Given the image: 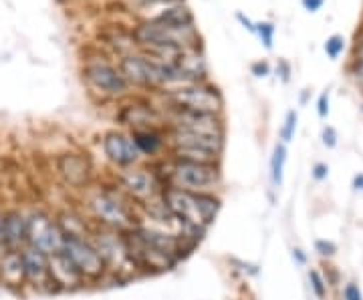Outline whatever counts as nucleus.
Instances as JSON below:
<instances>
[{
    "label": "nucleus",
    "mask_w": 363,
    "mask_h": 300,
    "mask_svg": "<svg viewBox=\"0 0 363 300\" xmlns=\"http://www.w3.org/2000/svg\"><path fill=\"white\" fill-rule=\"evenodd\" d=\"M160 197L194 242L206 234V230L214 224L222 206L220 197L216 194H196L172 185L162 188Z\"/></svg>",
    "instance_id": "1"
},
{
    "label": "nucleus",
    "mask_w": 363,
    "mask_h": 300,
    "mask_svg": "<svg viewBox=\"0 0 363 300\" xmlns=\"http://www.w3.org/2000/svg\"><path fill=\"white\" fill-rule=\"evenodd\" d=\"M87 209L99 228L130 232L140 226V212L123 190L113 183H101L87 194Z\"/></svg>",
    "instance_id": "2"
},
{
    "label": "nucleus",
    "mask_w": 363,
    "mask_h": 300,
    "mask_svg": "<svg viewBox=\"0 0 363 300\" xmlns=\"http://www.w3.org/2000/svg\"><path fill=\"white\" fill-rule=\"evenodd\" d=\"M162 188L172 185L196 194H214L222 183L220 163H200L184 159H166L162 171H156Z\"/></svg>",
    "instance_id": "3"
},
{
    "label": "nucleus",
    "mask_w": 363,
    "mask_h": 300,
    "mask_svg": "<svg viewBox=\"0 0 363 300\" xmlns=\"http://www.w3.org/2000/svg\"><path fill=\"white\" fill-rule=\"evenodd\" d=\"M166 145L172 159L200 161V163H220L224 151V135L168 127Z\"/></svg>",
    "instance_id": "4"
},
{
    "label": "nucleus",
    "mask_w": 363,
    "mask_h": 300,
    "mask_svg": "<svg viewBox=\"0 0 363 300\" xmlns=\"http://www.w3.org/2000/svg\"><path fill=\"white\" fill-rule=\"evenodd\" d=\"M89 238L99 252V256L104 258L109 278H117V280L125 282V280H131V278L142 275L131 256L125 232H117V230H109V228H95Z\"/></svg>",
    "instance_id": "5"
},
{
    "label": "nucleus",
    "mask_w": 363,
    "mask_h": 300,
    "mask_svg": "<svg viewBox=\"0 0 363 300\" xmlns=\"http://www.w3.org/2000/svg\"><path fill=\"white\" fill-rule=\"evenodd\" d=\"M166 109H180V111H196V113H214L220 115L224 99L220 91L208 83H192L182 85L164 91Z\"/></svg>",
    "instance_id": "6"
},
{
    "label": "nucleus",
    "mask_w": 363,
    "mask_h": 300,
    "mask_svg": "<svg viewBox=\"0 0 363 300\" xmlns=\"http://www.w3.org/2000/svg\"><path fill=\"white\" fill-rule=\"evenodd\" d=\"M63 252L73 266L79 270V275L85 278V282H101L107 278L104 258L91 242V238H79V236H67Z\"/></svg>",
    "instance_id": "7"
},
{
    "label": "nucleus",
    "mask_w": 363,
    "mask_h": 300,
    "mask_svg": "<svg viewBox=\"0 0 363 300\" xmlns=\"http://www.w3.org/2000/svg\"><path fill=\"white\" fill-rule=\"evenodd\" d=\"M116 183L123 190V194L130 197L131 202H135L138 208L142 204L156 200L162 194V183L157 180L156 171L140 168V166H131V168H125V170H119Z\"/></svg>",
    "instance_id": "8"
},
{
    "label": "nucleus",
    "mask_w": 363,
    "mask_h": 300,
    "mask_svg": "<svg viewBox=\"0 0 363 300\" xmlns=\"http://www.w3.org/2000/svg\"><path fill=\"white\" fill-rule=\"evenodd\" d=\"M26 228H28V244L33 248L40 250L43 254L52 256L63 250L67 236L63 234L59 222L45 212H33L26 216Z\"/></svg>",
    "instance_id": "9"
},
{
    "label": "nucleus",
    "mask_w": 363,
    "mask_h": 300,
    "mask_svg": "<svg viewBox=\"0 0 363 300\" xmlns=\"http://www.w3.org/2000/svg\"><path fill=\"white\" fill-rule=\"evenodd\" d=\"M83 79L91 89L101 93L104 97H123L130 91V83L119 71V67H113L107 61H93L85 65Z\"/></svg>",
    "instance_id": "10"
},
{
    "label": "nucleus",
    "mask_w": 363,
    "mask_h": 300,
    "mask_svg": "<svg viewBox=\"0 0 363 300\" xmlns=\"http://www.w3.org/2000/svg\"><path fill=\"white\" fill-rule=\"evenodd\" d=\"M125 238H128L135 266L140 268L142 275H164V272L174 270L180 264V258L145 244L133 232H125Z\"/></svg>",
    "instance_id": "11"
},
{
    "label": "nucleus",
    "mask_w": 363,
    "mask_h": 300,
    "mask_svg": "<svg viewBox=\"0 0 363 300\" xmlns=\"http://www.w3.org/2000/svg\"><path fill=\"white\" fill-rule=\"evenodd\" d=\"M101 147L105 157L119 170L138 166V161L143 157L131 133H123V131H107L101 139Z\"/></svg>",
    "instance_id": "12"
},
{
    "label": "nucleus",
    "mask_w": 363,
    "mask_h": 300,
    "mask_svg": "<svg viewBox=\"0 0 363 300\" xmlns=\"http://www.w3.org/2000/svg\"><path fill=\"white\" fill-rule=\"evenodd\" d=\"M57 171L69 188L85 190L93 178V163L83 154H63L57 159Z\"/></svg>",
    "instance_id": "13"
},
{
    "label": "nucleus",
    "mask_w": 363,
    "mask_h": 300,
    "mask_svg": "<svg viewBox=\"0 0 363 300\" xmlns=\"http://www.w3.org/2000/svg\"><path fill=\"white\" fill-rule=\"evenodd\" d=\"M23 268H25L26 284L39 290H52L51 270H49V256L33 246L21 250Z\"/></svg>",
    "instance_id": "14"
},
{
    "label": "nucleus",
    "mask_w": 363,
    "mask_h": 300,
    "mask_svg": "<svg viewBox=\"0 0 363 300\" xmlns=\"http://www.w3.org/2000/svg\"><path fill=\"white\" fill-rule=\"evenodd\" d=\"M169 127L190 131H206V133H216L224 135V125H222L220 115L214 113H196V111H180V109H168Z\"/></svg>",
    "instance_id": "15"
},
{
    "label": "nucleus",
    "mask_w": 363,
    "mask_h": 300,
    "mask_svg": "<svg viewBox=\"0 0 363 300\" xmlns=\"http://www.w3.org/2000/svg\"><path fill=\"white\" fill-rule=\"evenodd\" d=\"M49 270H51V282L55 290H79L87 284L63 250L49 256Z\"/></svg>",
    "instance_id": "16"
},
{
    "label": "nucleus",
    "mask_w": 363,
    "mask_h": 300,
    "mask_svg": "<svg viewBox=\"0 0 363 300\" xmlns=\"http://www.w3.org/2000/svg\"><path fill=\"white\" fill-rule=\"evenodd\" d=\"M119 121L133 129H145V127H156L162 121V113L150 103H133L125 105L119 113Z\"/></svg>",
    "instance_id": "17"
},
{
    "label": "nucleus",
    "mask_w": 363,
    "mask_h": 300,
    "mask_svg": "<svg viewBox=\"0 0 363 300\" xmlns=\"http://www.w3.org/2000/svg\"><path fill=\"white\" fill-rule=\"evenodd\" d=\"M4 244L9 250H23L28 244V228H26V216L18 209L4 212V224H2Z\"/></svg>",
    "instance_id": "18"
},
{
    "label": "nucleus",
    "mask_w": 363,
    "mask_h": 300,
    "mask_svg": "<svg viewBox=\"0 0 363 300\" xmlns=\"http://www.w3.org/2000/svg\"><path fill=\"white\" fill-rule=\"evenodd\" d=\"M0 282L4 287L11 288H18L26 284L21 250H6L4 256L0 258Z\"/></svg>",
    "instance_id": "19"
},
{
    "label": "nucleus",
    "mask_w": 363,
    "mask_h": 300,
    "mask_svg": "<svg viewBox=\"0 0 363 300\" xmlns=\"http://www.w3.org/2000/svg\"><path fill=\"white\" fill-rule=\"evenodd\" d=\"M131 137L138 145V149L142 151V156H157L164 145H166V137L162 135V131L156 127H145V129H133Z\"/></svg>",
    "instance_id": "20"
},
{
    "label": "nucleus",
    "mask_w": 363,
    "mask_h": 300,
    "mask_svg": "<svg viewBox=\"0 0 363 300\" xmlns=\"http://www.w3.org/2000/svg\"><path fill=\"white\" fill-rule=\"evenodd\" d=\"M154 21L164 23V25L172 26V28H194V16L190 13V8L186 4H174V6H166L162 13L154 16Z\"/></svg>",
    "instance_id": "21"
},
{
    "label": "nucleus",
    "mask_w": 363,
    "mask_h": 300,
    "mask_svg": "<svg viewBox=\"0 0 363 300\" xmlns=\"http://www.w3.org/2000/svg\"><path fill=\"white\" fill-rule=\"evenodd\" d=\"M57 222H59V226H61V230H63V234L65 236L89 238V236L93 234V230H95V228H89V224L85 222L81 216L73 214V212H63V214L57 218Z\"/></svg>",
    "instance_id": "22"
},
{
    "label": "nucleus",
    "mask_w": 363,
    "mask_h": 300,
    "mask_svg": "<svg viewBox=\"0 0 363 300\" xmlns=\"http://www.w3.org/2000/svg\"><path fill=\"white\" fill-rule=\"evenodd\" d=\"M286 156H289V149L285 144H274L272 147L271 156V183L272 188H281L285 182V166H286Z\"/></svg>",
    "instance_id": "23"
},
{
    "label": "nucleus",
    "mask_w": 363,
    "mask_h": 300,
    "mask_svg": "<svg viewBox=\"0 0 363 300\" xmlns=\"http://www.w3.org/2000/svg\"><path fill=\"white\" fill-rule=\"evenodd\" d=\"M297 125H298V113L295 109L286 111L285 121H283V127L279 131V139L281 144H291L295 139V133H297Z\"/></svg>",
    "instance_id": "24"
},
{
    "label": "nucleus",
    "mask_w": 363,
    "mask_h": 300,
    "mask_svg": "<svg viewBox=\"0 0 363 300\" xmlns=\"http://www.w3.org/2000/svg\"><path fill=\"white\" fill-rule=\"evenodd\" d=\"M309 284H311L313 294L317 296V299H327V294H329V284H327V280H325L323 272H319L317 268H309Z\"/></svg>",
    "instance_id": "25"
},
{
    "label": "nucleus",
    "mask_w": 363,
    "mask_h": 300,
    "mask_svg": "<svg viewBox=\"0 0 363 300\" xmlns=\"http://www.w3.org/2000/svg\"><path fill=\"white\" fill-rule=\"evenodd\" d=\"M345 47H347V40H345V37H341V35H331L329 39L325 40L323 45L325 52H327V57L331 61H337L339 57L343 54V51H345Z\"/></svg>",
    "instance_id": "26"
},
{
    "label": "nucleus",
    "mask_w": 363,
    "mask_h": 300,
    "mask_svg": "<svg viewBox=\"0 0 363 300\" xmlns=\"http://www.w3.org/2000/svg\"><path fill=\"white\" fill-rule=\"evenodd\" d=\"M260 40H262V45H264V49H272V40H274V25L272 23H257V33H255Z\"/></svg>",
    "instance_id": "27"
},
{
    "label": "nucleus",
    "mask_w": 363,
    "mask_h": 300,
    "mask_svg": "<svg viewBox=\"0 0 363 300\" xmlns=\"http://www.w3.org/2000/svg\"><path fill=\"white\" fill-rule=\"evenodd\" d=\"M315 252L321 258H333L337 254V244L331 240H315Z\"/></svg>",
    "instance_id": "28"
},
{
    "label": "nucleus",
    "mask_w": 363,
    "mask_h": 300,
    "mask_svg": "<svg viewBox=\"0 0 363 300\" xmlns=\"http://www.w3.org/2000/svg\"><path fill=\"white\" fill-rule=\"evenodd\" d=\"M341 296L343 300H363V292L359 284H355V282H347L343 290H341Z\"/></svg>",
    "instance_id": "29"
},
{
    "label": "nucleus",
    "mask_w": 363,
    "mask_h": 300,
    "mask_svg": "<svg viewBox=\"0 0 363 300\" xmlns=\"http://www.w3.org/2000/svg\"><path fill=\"white\" fill-rule=\"evenodd\" d=\"M321 142H323L327 149H333L337 145V131H335V127L325 125L323 131H321Z\"/></svg>",
    "instance_id": "30"
},
{
    "label": "nucleus",
    "mask_w": 363,
    "mask_h": 300,
    "mask_svg": "<svg viewBox=\"0 0 363 300\" xmlns=\"http://www.w3.org/2000/svg\"><path fill=\"white\" fill-rule=\"evenodd\" d=\"M350 75L357 83V87L363 89V59H353L350 65Z\"/></svg>",
    "instance_id": "31"
},
{
    "label": "nucleus",
    "mask_w": 363,
    "mask_h": 300,
    "mask_svg": "<svg viewBox=\"0 0 363 300\" xmlns=\"http://www.w3.org/2000/svg\"><path fill=\"white\" fill-rule=\"evenodd\" d=\"M311 178L315 182H325L329 178V166L323 161H317L311 168Z\"/></svg>",
    "instance_id": "32"
},
{
    "label": "nucleus",
    "mask_w": 363,
    "mask_h": 300,
    "mask_svg": "<svg viewBox=\"0 0 363 300\" xmlns=\"http://www.w3.org/2000/svg\"><path fill=\"white\" fill-rule=\"evenodd\" d=\"M250 73L255 75V77L264 79L271 75V65L267 63V61H259V63H252L250 65Z\"/></svg>",
    "instance_id": "33"
},
{
    "label": "nucleus",
    "mask_w": 363,
    "mask_h": 300,
    "mask_svg": "<svg viewBox=\"0 0 363 300\" xmlns=\"http://www.w3.org/2000/svg\"><path fill=\"white\" fill-rule=\"evenodd\" d=\"M317 115L321 119H327L329 115V91H323L317 99Z\"/></svg>",
    "instance_id": "34"
},
{
    "label": "nucleus",
    "mask_w": 363,
    "mask_h": 300,
    "mask_svg": "<svg viewBox=\"0 0 363 300\" xmlns=\"http://www.w3.org/2000/svg\"><path fill=\"white\" fill-rule=\"evenodd\" d=\"M301 4H303V8H305V11H309V13H317V11H321V6L325 4V0H301Z\"/></svg>",
    "instance_id": "35"
},
{
    "label": "nucleus",
    "mask_w": 363,
    "mask_h": 300,
    "mask_svg": "<svg viewBox=\"0 0 363 300\" xmlns=\"http://www.w3.org/2000/svg\"><path fill=\"white\" fill-rule=\"evenodd\" d=\"M143 6H154V4H162V6H174V4H182L184 0H138Z\"/></svg>",
    "instance_id": "36"
},
{
    "label": "nucleus",
    "mask_w": 363,
    "mask_h": 300,
    "mask_svg": "<svg viewBox=\"0 0 363 300\" xmlns=\"http://www.w3.org/2000/svg\"><path fill=\"white\" fill-rule=\"evenodd\" d=\"M236 18H238V23H240V25L247 28L248 33H252V35L257 33V23H252V21H250L248 16H245L242 13H236Z\"/></svg>",
    "instance_id": "37"
},
{
    "label": "nucleus",
    "mask_w": 363,
    "mask_h": 300,
    "mask_svg": "<svg viewBox=\"0 0 363 300\" xmlns=\"http://www.w3.org/2000/svg\"><path fill=\"white\" fill-rule=\"evenodd\" d=\"M291 256H293V260L297 262L298 266H307V260H309V258H307V254L301 248L291 250Z\"/></svg>",
    "instance_id": "38"
},
{
    "label": "nucleus",
    "mask_w": 363,
    "mask_h": 300,
    "mask_svg": "<svg viewBox=\"0 0 363 300\" xmlns=\"http://www.w3.org/2000/svg\"><path fill=\"white\" fill-rule=\"evenodd\" d=\"M325 280H327V284L329 287H335L337 284V280H339V275L335 272V268L333 266H327V272H325Z\"/></svg>",
    "instance_id": "39"
},
{
    "label": "nucleus",
    "mask_w": 363,
    "mask_h": 300,
    "mask_svg": "<svg viewBox=\"0 0 363 300\" xmlns=\"http://www.w3.org/2000/svg\"><path fill=\"white\" fill-rule=\"evenodd\" d=\"M353 59H363V33L355 40V47H353Z\"/></svg>",
    "instance_id": "40"
},
{
    "label": "nucleus",
    "mask_w": 363,
    "mask_h": 300,
    "mask_svg": "<svg viewBox=\"0 0 363 300\" xmlns=\"http://www.w3.org/2000/svg\"><path fill=\"white\" fill-rule=\"evenodd\" d=\"M353 188H355L357 192H363V173H357V175L353 178Z\"/></svg>",
    "instance_id": "41"
},
{
    "label": "nucleus",
    "mask_w": 363,
    "mask_h": 300,
    "mask_svg": "<svg viewBox=\"0 0 363 300\" xmlns=\"http://www.w3.org/2000/svg\"><path fill=\"white\" fill-rule=\"evenodd\" d=\"M2 224H4V212H0V246H6L4 244V234H2Z\"/></svg>",
    "instance_id": "42"
},
{
    "label": "nucleus",
    "mask_w": 363,
    "mask_h": 300,
    "mask_svg": "<svg viewBox=\"0 0 363 300\" xmlns=\"http://www.w3.org/2000/svg\"><path fill=\"white\" fill-rule=\"evenodd\" d=\"M59 2H65V0H59Z\"/></svg>",
    "instance_id": "43"
}]
</instances>
